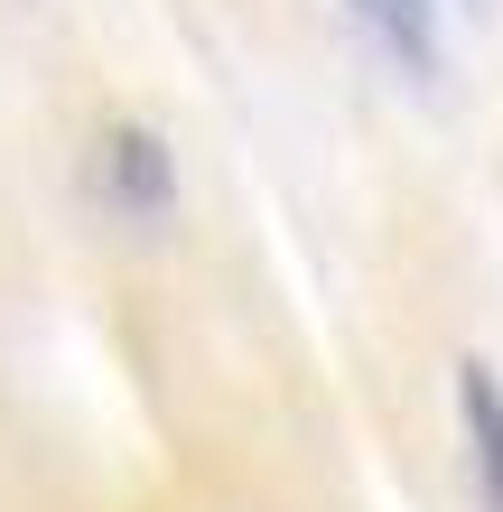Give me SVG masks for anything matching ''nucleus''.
I'll use <instances>...</instances> for the list:
<instances>
[{
    "mask_svg": "<svg viewBox=\"0 0 503 512\" xmlns=\"http://www.w3.org/2000/svg\"><path fill=\"white\" fill-rule=\"evenodd\" d=\"M103 196L122 205L131 224H150V215H168L177 205V177H168V149L150 140V131H103Z\"/></svg>",
    "mask_w": 503,
    "mask_h": 512,
    "instance_id": "f257e3e1",
    "label": "nucleus"
},
{
    "mask_svg": "<svg viewBox=\"0 0 503 512\" xmlns=\"http://www.w3.org/2000/svg\"><path fill=\"white\" fill-rule=\"evenodd\" d=\"M457 419H466L476 494H485V512H503V382H494V364H457Z\"/></svg>",
    "mask_w": 503,
    "mask_h": 512,
    "instance_id": "f03ea898",
    "label": "nucleus"
},
{
    "mask_svg": "<svg viewBox=\"0 0 503 512\" xmlns=\"http://www.w3.org/2000/svg\"><path fill=\"white\" fill-rule=\"evenodd\" d=\"M354 19H364L410 75H429V66H438V0H354Z\"/></svg>",
    "mask_w": 503,
    "mask_h": 512,
    "instance_id": "7ed1b4c3",
    "label": "nucleus"
}]
</instances>
